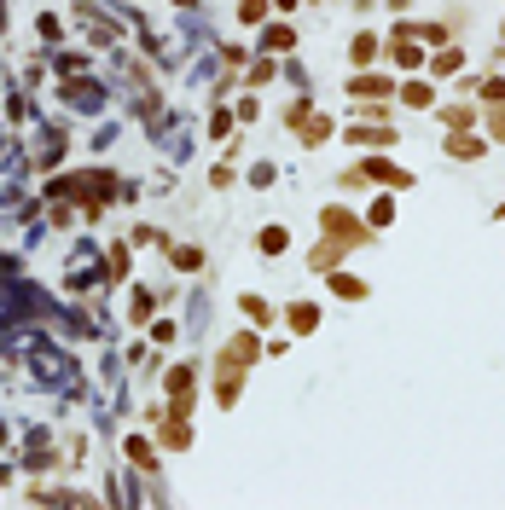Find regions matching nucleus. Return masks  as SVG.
<instances>
[{"label":"nucleus","mask_w":505,"mask_h":510,"mask_svg":"<svg viewBox=\"0 0 505 510\" xmlns=\"http://www.w3.org/2000/svg\"><path fill=\"white\" fill-rule=\"evenodd\" d=\"M494 140H505V110H499V116H494Z\"/></svg>","instance_id":"obj_7"},{"label":"nucleus","mask_w":505,"mask_h":510,"mask_svg":"<svg viewBox=\"0 0 505 510\" xmlns=\"http://www.w3.org/2000/svg\"><path fill=\"white\" fill-rule=\"evenodd\" d=\"M325 227H331L337 238H366V232H360V227L349 221V209H325Z\"/></svg>","instance_id":"obj_1"},{"label":"nucleus","mask_w":505,"mask_h":510,"mask_svg":"<svg viewBox=\"0 0 505 510\" xmlns=\"http://www.w3.org/2000/svg\"><path fill=\"white\" fill-rule=\"evenodd\" d=\"M238 308H244L250 319H256V325H267V319H273V308L262 302V296H244V302H238Z\"/></svg>","instance_id":"obj_2"},{"label":"nucleus","mask_w":505,"mask_h":510,"mask_svg":"<svg viewBox=\"0 0 505 510\" xmlns=\"http://www.w3.org/2000/svg\"><path fill=\"white\" fill-rule=\"evenodd\" d=\"M227 348H233V365H250V360H256V343H250V336H233Z\"/></svg>","instance_id":"obj_3"},{"label":"nucleus","mask_w":505,"mask_h":510,"mask_svg":"<svg viewBox=\"0 0 505 510\" xmlns=\"http://www.w3.org/2000/svg\"><path fill=\"white\" fill-rule=\"evenodd\" d=\"M290 325H297V331H314V308H302V302H297V313H290Z\"/></svg>","instance_id":"obj_6"},{"label":"nucleus","mask_w":505,"mask_h":510,"mask_svg":"<svg viewBox=\"0 0 505 510\" xmlns=\"http://www.w3.org/2000/svg\"><path fill=\"white\" fill-rule=\"evenodd\" d=\"M308 261H314V267H337V249H331V244H325V249L314 244V255H308Z\"/></svg>","instance_id":"obj_5"},{"label":"nucleus","mask_w":505,"mask_h":510,"mask_svg":"<svg viewBox=\"0 0 505 510\" xmlns=\"http://www.w3.org/2000/svg\"><path fill=\"white\" fill-rule=\"evenodd\" d=\"M262 249H267V255H279V249H285V232H279V227H267V232H262Z\"/></svg>","instance_id":"obj_4"}]
</instances>
